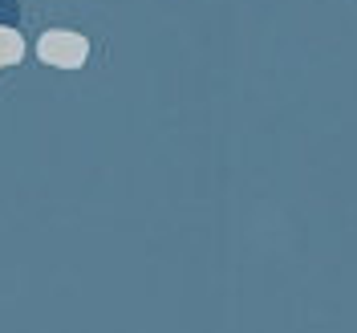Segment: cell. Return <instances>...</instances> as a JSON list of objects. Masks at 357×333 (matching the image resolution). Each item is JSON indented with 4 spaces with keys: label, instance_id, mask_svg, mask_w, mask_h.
Wrapping results in <instances>:
<instances>
[{
    "label": "cell",
    "instance_id": "7a4b0ae2",
    "mask_svg": "<svg viewBox=\"0 0 357 333\" xmlns=\"http://www.w3.org/2000/svg\"><path fill=\"white\" fill-rule=\"evenodd\" d=\"M21 57H24V41H21V33H17L13 24H0V69L17 66Z\"/></svg>",
    "mask_w": 357,
    "mask_h": 333
},
{
    "label": "cell",
    "instance_id": "6da1fadb",
    "mask_svg": "<svg viewBox=\"0 0 357 333\" xmlns=\"http://www.w3.org/2000/svg\"><path fill=\"white\" fill-rule=\"evenodd\" d=\"M37 57L45 66H57V69H77L86 66L89 57V41L82 33H69V29H53L37 41Z\"/></svg>",
    "mask_w": 357,
    "mask_h": 333
},
{
    "label": "cell",
    "instance_id": "3957f363",
    "mask_svg": "<svg viewBox=\"0 0 357 333\" xmlns=\"http://www.w3.org/2000/svg\"><path fill=\"white\" fill-rule=\"evenodd\" d=\"M21 21V0H0V24Z\"/></svg>",
    "mask_w": 357,
    "mask_h": 333
}]
</instances>
